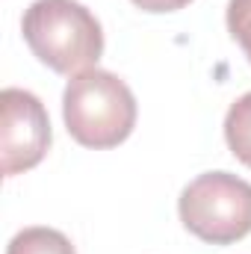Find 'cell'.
<instances>
[{
	"mask_svg": "<svg viewBox=\"0 0 251 254\" xmlns=\"http://www.w3.org/2000/svg\"><path fill=\"white\" fill-rule=\"evenodd\" d=\"M33 57L57 74H80L104 54L101 21L77 0H36L21 21Z\"/></svg>",
	"mask_w": 251,
	"mask_h": 254,
	"instance_id": "obj_1",
	"label": "cell"
},
{
	"mask_svg": "<svg viewBox=\"0 0 251 254\" xmlns=\"http://www.w3.org/2000/svg\"><path fill=\"white\" fill-rule=\"evenodd\" d=\"M63 119L83 148H116L136 127V98L122 77L86 68L65 86Z\"/></svg>",
	"mask_w": 251,
	"mask_h": 254,
	"instance_id": "obj_2",
	"label": "cell"
},
{
	"mask_svg": "<svg viewBox=\"0 0 251 254\" xmlns=\"http://www.w3.org/2000/svg\"><path fill=\"white\" fill-rule=\"evenodd\" d=\"M189 234L210 246H231L251 234V184L231 172L198 175L178 201Z\"/></svg>",
	"mask_w": 251,
	"mask_h": 254,
	"instance_id": "obj_3",
	"label": "cell"
},
{
	"mask_svg": "<svg viewBox=\"0 0 251 254\" xmlns=\"http://www.w3.org/2000/svg\"><path fill=\"white\" fill-rule=\"evenodd\" d=\"M0 151H3V175H21L39 166L51 148V119L45 104L27 89H3L0 92Z\"/></svg>",
	"mask_w": 251,
	"mask_h": 254,
	"instance_id": "obj_4",
	"label": "cell"
},
{
	"mask_svg": "<svg viewBox=\"0 0 251 254\" xmlns=\"http://www.w3.org/2000/svg\"><path fill=\"white\" fill-rule=\"evenodd\" d=\"M6 254H77L71 240L57 228H24L9 240Z\"/></svg>",
	"mask_w": 251,
	"mask_h": 254,
	"instance_id": "obj_5",
	"label": "cell"
},
{
	"mask_svg": "<svg viewBox=\"0 0 251 254\" xmlns=\"http://www.w3.org/2000/svg\"><path fill=\"white\" fill-rule=\"evenodd\" d=\"M225 139L231 154L251 169V92L231 104L225 116Z\"/></svg>",
	"mask_w": 251,
	"mask_h": 254,
	"instance_id": "obj_6",
	"label": "cell"
},
{
	"mask_svg": "<svg viewBox=\"0 0 251 254\" xmlns=\"http://www.w3.org/2000/svg\"><path fill=\"white\" fill-rule=\"evenodd\" d=\"M228 30L251 63V0H228Z\"/></svg>",
	"mask_w": 251,
	"mask_h": 254,
	"instance_id": "obj_7",
	"label": "cell"
},
{
	"mask_svg": "<svg viewBox=\"0 0 251 254\" xmlns=\"http://www.w3.org/2000/svg\"><path fill=\"white\" fill-rule=\"evenodd\" d=\"M133 3L145 12H175V9H184L192 0H133Z\"/></svg>",
	"mask_w": 251,
	"mask_h": 254,
	"instance_id": "obj_8",
	"label": "cell"
}]
</instances>
